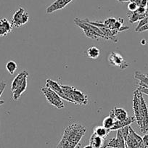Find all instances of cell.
<instances>
[{
	"mask_svg": "<svg viewBox=\"0 0 148 148\" xmlns=\"http://www.w3.org/2000/svg\"><path fill=\"white\" fill-rule=\"evenodd\" d=\"M86 132L82 125L72 123L65 128L56 148H76Z\"/></svg>",
	"mask_w": 148,
	"mask_h": 148,
	"instance_id": "cell-1",
	"label": "cell"
},
{
	"mask_svg": "<svg viewBox=\"0 0 148 148\" xmlns=\"http://www.w3.org/2000/svg\"><path fill=\"white\" fill-rule=\"evenodd\" d=\"M68 102L79 105H86L88 104V96L73 86L61 85Z\"/></svg>",
	"mask_w": 148,
	"mask_h": 148,
	"instance_id": "cell-2",
	"label": "cell"
},
{
	"mask_svg": "<svg viewBox=\"0 0 148 148\" xmlns=\"http://www.w3.org/2000/svg\"><path fill=\"white\" fill-rule=\"evenodd\" d=\"M74 22H75L76 25H77L78 26L80 27L83 30L85 35L89 37V38H90V39H97L100 38V39H106L103 33L100 31L99 28L86 22L84 20H80L79 18H76L74 20Z\"/></svg>",
	"mask_w": 148,
	"mask_h": 148,
	"instance_id": "cell-3",
	"label": "cell"
},
{
	"mask_svg": "<svg viewBox=\"0 0 148 148\" xmlns=\"http://www.w3.org/2000/svg\"><path fill=\"white\" fill-rule=\"evenodd\" d=\"M41 91L46 97L47 100L49 103L53 105L54 107L57 108L58 109H62L65 107L62 99L56 93L54 92L50 88L47 87V86H44L41 89Z\"/></svg>",
	"mask_w": 148,
	"mask_h": 148,
	"instance_id": "cell-4",
	"label": "cell"
},
{
	"mask_svg": "<svg viewBox=\"0 0 148 148\" xmlns=\"http://www.w3.org/2000/svg\"><path fill=\"white\" fill-rule=\"evenodd\" d=\"M142 96V93H141L139 90L136 89L134 92L133 97V109L134 113L135 121H136L139 128L142 126V104H141V97Z\"/></svg>",
	"mask_w": 148,
	"mask_h": 148,
	"instance_id": "cell-5",
	"label": "cell"
},
{
	"mask_svg": "<svg viewBox=\"0 0 148 148\" xmlns=\"http://www.w3.org/2000/svg\"><path fill=\"white\" fill-rule=\"evenodd\" d=\"M126 148H145L142 137L138 135L131 126L126 139Z\"/></svg>",
	"mask_w": 148,
	"mask_h": 148,
	"instance_id": "cell-6",
	"label": "cell"
},
{
	"mask_svg": "<svg viewBox=\"0 0 148 148\" xmlns=\"http://www.w3.org/2000/svg\"><path fill=\"white\" fill-rule=\"evenodd\" d=\"M28 21H29L28 14L25 12L23 8H20L12 15L11 23L15 28H19L27 23Z\"/></svg>",
	"mask_w": 148,
	"mask_h": 148,
	"instance_id": "cell-7",
	"label": "cell"
},
{
	"mask_svg": "<svg viewBox=\"0 0 148 148\" xmlns=\"http://www.w3.org/2000/svg\"><path fill=\"white\" fill-rule=\"evenodd\" d=\"M108 60L111 65L118 67L122 70L126 69L129 67V64L126 62L123 57L118 52H111L108 55Z\"/></svg>",
	"mask_w": 148,
	"mask_h": 148,
	"instance_id": "cell-8",
	"label": "cell"
},
{
	"mask_svg": "<svg viewBox=\"0 0 148 148\" xmlns=\"http://www.w3.org/2000/svg\"><path fill=\"white\" fill-rule=\"evenodd\" d=\"M141 104H142V126L140 130L142 133L145 134L148 132V108L143 96L141 97Z\"/></svg>",
	"mask_w": 148,
	"mask_h": 148,
	"instance_id": "cell-9",
	"label": "cell"
},
{
	"mask_svg": "<svg viewBox=\"0 0 148 148\" xmlns=\"http://www.w3.org/2000/svg\"><path fill=\"white\" fill-rule=\"evenodd\" d=\"M28 73L26 71H23L20 72L14 78L12 84H11V91L13 92L18 87H19L21 85H22L24 83L25 81L28 79Z\"/></svg>",
	"mask_w": 148,
	"mask_h": 148,
	"instance_id": "cell-10",
	"label": "cell"
},
{
	"mask_svg": "<svg viewBox=\"0 0 148 148\" xmlns=\"http://www.w3.org/2000/svg\"><path fill=\"white\" fill-rule=\"evenodd\" d=\"M73 0H56L51 5H49L46 9V12L47 14L53 13L57 10H60L65 8L68 4L71 3Z\"/></svg>",
	"mask_w": 148,
	"mask_h": 148,
	"instance_id": "cell-11",
	"label": "cell"
},
{
	"mask_svg": "<svg viewBox=\"0 0 148 148\" xmlns=\"http://www.w3.org/2000/svg\"><path fill=\"white\" fill-rule=\"evenodd\" d=\"M46 86L47 87L50 88L51 89L54 91V92H56L62 99H65V100L68 101V99L65 97V94H64L63 90H62V87H61V85L59 84L57 82H55L53 80H51V79H47L46 80Z\"/></svg>",
	"mask_w": 148,
	"mask_h": 148,
	"instance_id": "cell-12",
	"label": "cell"
},
{
	"mask_svg": "<svg viewBox=\"0 0 148 148\" xmlns=\"http://www.w3.org/2000/svg\"><path fill=\"white\" fill-rule=\"evenodd\" d=\"M12 26L11 22L6 18H2L0 20V36H6L8 34L12 32Z\"/></svg>",
	"mask_w": 148,
	"mask_h": 148,
	"instance_id": "cell-13",
	"label": "cell"
},
{
	"mask_svg": "<svg viewBox=\"0 0 148 148\" xmlns=\"http://www.w3.org/2000/svg\"><path fill=\"white\" fill-rule=\"evenodd\" d=\"M135 121V117L134 116H131V117H128L126 120L124 121H116L113 124V127L111 128L110 130V131H118L119 129H122V128L125 127V126H130L132 123H133Z\"/></svg>",
	"mask_w": 148,
	"mask_h": 148,
	"instance_id": "cell-14",
	"label": "cell"
},
{
	"mask_svg": "<svg viewBox=\"0 0 148 148\" xmlns=\"http://www.w3.org/2000/svg\"><path fill=\"white\" fill-rule=\"evenodd\" d=\"M116 121H124L128 118V113L123 108L115 107L111 110Z\"/></svg>",
	"mask_w": 148,
	"mask_h": 148,
	"instance_id": "cell-15",
	"label": "cell"
},
{
	"mask_svg": "<svg viewBox=\"0 0 148 148\" xmlns=\"http://www.w3.org/2000/svg\"><path fill=\"white\" fill-rule=\"evenodd\" d=\"M105 139L97 136L95 134H92L89 139V145L93 148H101L104 145Z\"/></svg>",
	"mask_w": 148,
	"mask_h": 148,
	"instance_id": "cell-16",
	"label": "cell"
},
{
	"mask_svg": "<svg viewBox=\"0 0 148 148\" xmlns=\"http://www.w3.org/2000/svg\"><path fill=\"white\" fill-rule=\"evenodd\" d=\"M27 85H28V83H27L26 80L24 82V83L22 85H21L19 87H18L15 91L12 92V99H13L14 101H18V99H20V97H21V96L22 95V94L26 90Z\"/></svg>",
	"mask_w": 148,
	"mask_h": 148,
	"instance_id": "cell-17",
	"label": "cell"
},
{
	"mask_svg": "<svg viewBox=\"0 0 148 148\" xmlns=\"http://www.w3.org/2000/svg\"><path fill=\"white\" fill-rule=\"evenodd\" d=\"M110 131L109 129H106L104 126H97L94 129L93 134H95L97 136L102 138V139H106L108 135L109 134Z\"/></svg>",
	"mask_w": 148,
	"mask_h": 148,
	"instance_id": "cell-18",
	"label": "cell"
},
{
	"mask_svg": "<svg viewBox=\"0 0 148 148\" xmlns=\"http://www.w3.org/2000/svg\"><path fill=\"white\" fill-rule=\"evenodd\" d=\"M115 121H116V119H115L112 112L110 111L109 116H107L106 118H105V119H104L103 121H102V126H104L105 128H106V129H109L110 130L111 128L113 127Z\"/></svg>",
	"mask_w": 148,
	"mask_h": 148,
	"instance_id": "cell-19",
	"label": "cell"
},
{
	"mask_svg": "<svg viewBox=\"0 0 148 148\" xmlns=\"http://www.w3.org/2000/svg\"><path fill=\"white\" fill-rule=\"evenodd\" d=\"M86 54L90 59H97L100 55V49L96 47H90L86 51Z\"/></svg>",
	"mask_w": 148,
	"mask_h": 148,
	"instance_id": "cell-20",
	"label": "cell"
},
{
	"mask_svg": "<svg viewBox=\"0 0 148 148\" xmlns=\"http://www.w3.org/2000/svg\"><path fill=\"white\" fill-rule=\"evenodd\" d=\"M128 18H129V22L131 23H134L136 22V21H139L140 20L146 18V15H139L136 11H134V12H130L129 13H128Z\"/></svg>",
	"mask_w": 148,
	"mask_h": 148,
	"instance_id": "cell-21",
	"label": "cell"
},
{
	"mask_svg": "<svg viewBox=\"0 0 148 148\" xmlns=\"http://www.w3.org/2000/svg\"><path fill=\"white\" fill-rule=\"evenodd\" d=\"M116 21H117V19H116L115 18H109L105 19L104 21H102V24H103L105 28H109V29L115 30L114 26H115V23H116Z\"/></svg>",
	"mask_w": 148,
	"mask_h": 148,
	"instance_id": "cell-22",
	"label": "cell"
},
{
	"mask_svg": "<svg viewBox=\"0 0 148 148\" xmlns=\"http://www.w3.org/2000/svg\"><path fill=\"white\" fill-rule=\"evenodd\" d=\"M17 68H18V65L16 62L13 60H10L7 62L6 64V69L7 71L9 72L10 74L12 75L16 71Z\"/></svg>",
	"mask_w": 148,
	"mask_h": 148,
	"instance_id": "cell-23",
	"label": "cell"
},
{
	"mask_svg": "<svg viewBox=\"0 0 148 148\" xmlns=\"http://www.w3.org/2000/svg\"><path fill=\"white\" fill-rule=\"evenodd\" d=\"M107 146H108V147L111 148H119V144L117 138H112V139L108 140Z\"/></svg>",
	"mask_w": 148,
	"mask_h": 148,
	"instance_id": "cell-24",
	"label": "cell"
},
{
	"mask_svg": "<svg viewBox=\"0 0 148 148\" xmlns=\"http://www.w3.org/2000/svg\"><path fill=\"white\" fill-rule=\"evenodd\" d=\"M129 129H130V126H125V127L122 128V129H120L122 135H123V138H124L125 141H126V138H127L128 135L129 134Z\"/></svg>",
	"mask_w": 148,
	"mask_h": 148,
	"instance_id": "cell-25",
	"label": "cell"
},
{
	"mask_svg": "<svg viewBox=\"0 0 148 148\" xmlns=\"http://www.w3.org/2000/svg\"><path fill=\"white\" fill-rule=\"evenodd\" d=\"M147 23H148V18H147V17L146 18H143V19L140 20V21H139V24H138V25L136 26V29H135V31H136V32H137V31L141 28V27H142L143 25H145V24H147Z\"/></svg>",
	"mask_w": 148,
	"mask_h": 148,
	"instance_id": "cell-26",
	"label": "cell"
},
{
	"mask_svg": "<svg viewBox=\"0 0 148 148\" xmlns=\"http://www.w3.org/2000/svg\"><path fill=\"white\" fill-rule=\"evenodd\" d=\"M137 5L133 2H130L129 3V5H128V9H129V10L130 12H134V11H136L137 10Z\"/></svg>",
	"mask_w": 148,
	"mask_h": 148,
	"instance_id": "cell-27",
	"label": "cell"
},
{
	"mask_svg": "<svg viewBox=\"0 0 148 148\" xmlns=\"http://www.w3.org/2000/svg\"><path fill=\"white\" fill-rule=\"evenodd\" d=\"M7 83L5 81H2V82H0V97L2 96V95L3 94L4 91H5V88H6Z\"/></svg>",
	"mask_w": 148,
	"mask_h": 148,
	"instance_id": "cell-28",
	"label": "cell"
},
{
	"mask_svg": "<svg viewBox=\"0 0 148 148\" xmlns=\"http://www.w3.org/2000/svg\"><path fill=\"white\" fill-rule=\"evenodd\" d=\"M138 90L142 94H145V95H148V88L147 87H145V86H139L138 87Z\"/></svg>",
	"mask_w": 148,
	"mask_h": 148,
	"instance_id": "cell-29",
	"label": "cell"
},
{
	"mask_svg": "<svg viewBox=\"0 0 148 148\" xmlns=\"http://www.w3.org/2000/svg\"><path fill=\"white\" fill-rule=\"evenodd\" d=\"M142 139H143V143L144 145H145V147L148 148V134H145V136L142 137Z\"/></svg>",
	"mask_w": 148,
	"mask_h": 148,
	"instance_id": "cell-30",
	"label": "cell"
},
{
	"mask_svg": "<svg viewBox=\"0 0 148 148\" xmlns=\"http://www.w3.org/2000/svg\"><path fill=\"white\" fill-rule=\"evenodd\" d=\"M148 31V23L147 24H145V25H143L142 27H141L139 30L137 31L138 33H142L144 32V31Z\"/></svg>",
	"mask_w": 148,
	"mask_h": 148,
	"instance_id": "cell-31",
	"label": "cell"
},
{
	"mask_svg": "<svg viewBox=\"0 0 148 148\" xmlns=\"http://www.w3.org/2000/svg\"><path fill=\"white\" fill-rule=\"evenodd\" d=\"M108 139H107V138H106V139H105V142H104L103 146H102L101 148H107V147H108V146H107V144H108Z\"/></svg>",
	"mask_w": 148,
	"mask_h": 148,
	"instance_id": "cell-32",
	"label": "cell"
},
{
	"mask_svg": "<svg viewBox=\"0 0 148 148\" xmlns=\"http://www.w3.org/2000/svg\"><path fill=\"white\" fill-rule=\"evenodd\" d=\"M145 15H146V17L148 16V0H147V7H146V12H145Z\"/></svg>",
	"mask_w": 148,
	"mask_h": 148,
	"instance_id": "cell-33",
	"label": "cell"
},
{
	"mask_svg": "<svg viewBox=\"0 0 148 148\" xmlns=\"http://www.w3.org/2000/svg\"><path fill=\"white\" fill-rule=\"evenodd\" d=\"M119 2H131V0H117Z\"/></svg>",
	"mask_w": 148,
	"mask_h": 148,
	"instance_id": "cell-34",
	"label": "cell"
},
{
	"mask_svg": "<svg viewBox=\"0 0 148 148\" xmlns=\"http://www.w3.org/2000/svg\"><path fill=\"white\" fill-rule=\"evenodd\" d=\"M84 148H93V147H92L90 145H86V146H85Z\"/></svg>",
	"mask_w": 148,
	"mask_h": 148,
	"instance_id": "cell-35",
	"label": "cell"
},
{
	"mask_svg": "<svg viewBox=\"0 0 148 148\" xmlns=\"http://www.w3.org/2000/svg\"><path fill=\"white\" fill-rule=\"evenodd\" d=\"M82 147V145H81V144H79V145H78L76 147V148H82V147Z\"/></svg>",
	"mask_w": 148,
	"mask_h": 148,
	"instance_id": "cell-36",
	"label": "cell"
},
{
	"mask_svg": "<svg viewBox=\"0 0 148 148\" xmlns=\"http://www.w3.org/2000/svg\"><path fill=\"white\" fill-rule=\"evenodd\" d=\"M145 76H147V78H148V73H146V74H145Z\"/></svg>",
	"mask_w": 148,
	"mask_h": 148,
	"instance_id": "cell-37",
	"label": "cell"
}]
</instances>
